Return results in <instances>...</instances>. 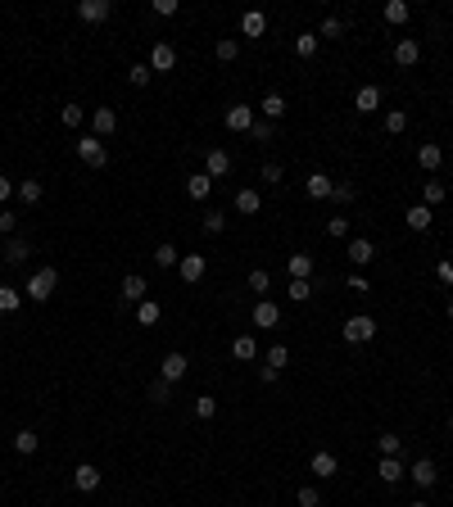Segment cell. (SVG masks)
Listing matches in <instances>:
<instances>
[{"label":"cell","instance_id":"obj_46","mask_svg":"<svg viewBox=\"0 0 453 507\" xmlns=\"http://www.w3.org/2000/svg\"><path fill=\"white\" fill-rule=\"evenodd\" d=\"M18 304H23V294L9 290V285H0V313H18Z\"/></svg>","mask_w":453,"mask_h":507},{"label":"cell","instance_id":"obj_62","mask_svg":"<svg viewBox=\"0 0 453 507\" xmlns=\"http://www.w3.org/2000/svg\"><path fill=\"white\" fill-rule=\"evenodd\" d=\"M408 507H431V503H421V499H417V503H408Z\"/></svg>","mask_w":453,"mask_h":507},{"label":"cell","instance_id":"obj_45","mask_svg":"<svg viewBox=\"0 0 453 507\" xmlns=\"http://www.w3.org/2000/svg\"><path fill=\"white\" fill-rule=\"evenodd\" d=\"M249 136H254L258 145H267V141H272L277 131H272V122H267V118H254V127H249Z\"/></svg>","mask_w":453,"mask_h":507},{"label":"cell","instance_id":"obj_47","mask_svg":"<svg viewBox=\"0 0 453 507\" xmlns=\"http://www.w3.org/2000/svg\"><path fill=\"white\" fill-rule=\"evenodd\" d=\"M214 413H218V399H214V394H200V399H195V417H200V422H209Z\"/></svg>","mask_w":453,"mask_h":507},{"label":"cell","instance_id":"obj_38","mask_svg":"<svg viewBox=\"0 0 453 507\" xmlns=\"http://www.w3.org/2000/svg\"><path fill=\"white\" fill-rule=\"evenodd\" d=\"M249 290H258V299H267V290H272V276H267L263 267H254V272H249Z\"/></svg>","mask_w":453,"mask_h":507},{"label":"cell","instance_id":"obj_52","mask_svg":"<svg viewBox=\"0 0 453 507\" xmlns=\"http://www.w3.org/2000/svg\"><path fill=\"white\" fill-rule=\"evenodd\" d=\"M150 399H154V404H168V399H172V380H154V385H150Z\"/></svg>","mask_w":453,"mask_h":507},{"label":"cell","instance_id":"obj_63","mask_svg":"<svg viewBox=\"0 0 453 507\" xmlns=\"http://www.w3.org/2000/svg\"><path fill=\"white\" fill-rule=\"evenodd\" d=\"M449 435H453V417H449Z\"/></svg>","mask_w":453,"mask_h":507},{"label":"cell","instance_id":"obj_33","mask_svg":"<svg viewBox=\"0 0 453 507\" xmlns=\"http://www.w3.org/2000/svg\"><path fill=\"white\" fill-rule=\"evenodd\" d=\"M421 204H426V208L445 204V181H426V186H421Z\"/></svg>","mask_w":453,"mask_h":507},{"label":"cell","instance_id":"obj_1","mask_svg":"<svg viewBox=\"0 0 453 507\" xmlns=\"http://www.w3.org/2000/svg\"><path fill=\"white\" fill-rule=\"evenodd\" d=\"M55 285H60V272H55V267H41V272H32V281H27V299L46 304L55 294Z\"/></svg>","mask_w":453,"mask_h":507},{"label":"cell","instance_id":"obj_29","mask_svg":"<svg viewBox=\"0 0 453 507\" xmlns=\"http://www.w3.org/2000/svg\"><path fill=\"white\" fill-rule=\"evenodd\" d=\"M263 367H272V371L291 367V349H286V344H272V349L263 353Z\"/></svg>","mask_w":453,"mask_h":507},{"label":"cell","instance_id":"obj_25","mask_svg":"<svg viewBox=\"0 0 453 507\" xmlns=\"http://www.w3.org/2000/svg\"><path fill=\"white\" fill-rule=\"evenodd\" d=\"M209 190H214V177H209V172H195V177L186 181V195L190 199H209Z\"/></svg>","mask_w":453,"mask_h":507},{"label":"cell","instance_id":"obj_21","mask_svg":"<svg viewBox=\"0 0 453 507\" xmlns=\"http://www.w3.org/2000/svg\"><path fill=\"white\" fill-rule=\"evenodd\" d=\"M240 32H245V36H263V32H267L263 9H249V14H240Z\"/></svg>","mask_w":453,"mask_h":507},{"label":"cell","instance_id":"obj_43","mask_svg":"<svg viewBox=\"0 0 453 507\" xmlns=\"http://www.w3.org/2000/svg\"><path fill=\"white\" fill-rule=\"evenodd\" d=\"M154 263H159V267H177V263H181L177 245H159V250H154Z\"/></svg>","mask_w":453,"mask_h":507},{"label":"cell","instance_id":"obj_34","mask_svg":"<svg viewBox=\"0 0 453 507\" xmlns=\"http://www.w3.org/2000/svg\"><path fill=\"white\" fill-rule=\"evenodd\" d=\"M159 299H146V304H137V322H141V327H154V322H159Z\"/></svg>","mask_w":453,"mask_h":507},{"label":"cell","instance_id":"obj_26","mask_svg":"<svg viewBox=\"0 0 453 507\" xmlns=\"http://www.w3.org/2000/svg\"><path fill=\"white\" fill-rule=\"evenodd\" d=\"M417 164L426 168V172H435L440 164H445V145H421L417 150Z\"/></svg>","mask_w":453,"mask_h":507},{"label":"cell","instance_id":"obj_14","mask_svg":"<svg viewBox=\"0 0 453 507\" xmlns=\"http://www.w3.org/2000/svg\"><path fill=\"white\" fill-rule=\"evenodd\" d=\"M372 258H377V245H372L368 236H358V241H349V263H354V267H368Z\"/></svg>","mask_w":453,"mask_h":507},{"label":"cell","instance_id":"obj_15","mask_svg":"<svg viewBox=\"0 0 453 507\" xmlns=\"http://www.w3.org/2000/svg\"><path fill=\"white\" fill-rule=\"evenodd\" d=\"M417 59H421V45L412 41V36H403V41L394 45V64H399V69H412Z\"/></svg>","mask_w":453,"mask_h":507},{"label":"cell","instance_id":"obj_20","mask_svg":"<svg viewBox=\"0 0 453 507\" xmlns=\"http://www.w3.org/2000/svg\"><path fill=\"white\" fill-rule=\"evenodd\" d=\"M354 109H358V113H377V109H381V91H377V86H358V95H354Z\"/></svg>","mask_w":453,"mask_h":507},{"label":"cell","instance_id":"obj_27","mask_svg":"<svg viewBox=\"0 0 453 507\" xmlns=\"http://www.w3.org/2000/svg\"><path fill=\"white\" fill-rule=\"evenodd\" d=\"M317 45H322V36H317V32H300V36H295V55H300V59H313Z\"/></svg>","mask_w":453,"mask_h":507},{"label":"cell","instance_id":"obj_8","mask_svg":"<svg viewBox=\"0 0 453 507\" xmlns=\"http://www.w3.org/2000/svg\"><path fill=\"white\" fill-rule=\"evenodd\" d=\"M177 272H181V281L186 285H195L200 276L209 272V258L204 254H181V263H177Z\"/></svg>","mask_w":453,"mask_h":507},{"label":"cell","instance_id":"obj_5","mask_svg":"<svg viewBox=\"0 0 453 507\" xmlns=\"http://www.w3.org/2000/svg\"><path fill=\"white\" fill-rule=\"evenodd\" d=\"M308 471H313L317 480H335V471H340V462H335V453H326V448H317V453L308 457Z\"/></svg>","mask_w":453,"mask_h":507},{"label":"cell","instance_id":"obj_59","mask_svg":"<svg viewBox=\"0 0 453 507\" xmlns=\"http://www.w3.org/2000/svg\"><path fill=\"white\" fill-rule=\"evenodd\" d=\"M349 290H354V294H368V290H372L368 276H349Z\"/></svg>","mask_w":453,"mask_h":507},{"label":"cell","instance_id":"obj_32","mask_svg":"<svg viewBox=\"0 0 453 507\" xmlns=\"http://www.w3.org/2000/svg\"><path fill=\"white\" fill-rule=\"evenodd\" d=\"M286 299H291V304H308V299H313V281H291V285H286Z\"/></svg>","mask_w":453,"mask_h":507},{"label":"cell","instance_id":"obj_13","mask_svg":"<svg viewBox=\"0 0 453 507\" xmlns=\"http://www.w3.org/2000/svg\"><path fill=\"white\" fill-rule=\"evenodd\" d=\"M91 136H113V131H118V113H113V109H91Z\"/></svg>","mask_w":453,"mask_h":507},{"label":"cell","instance_id":"obj_57","mask_svg":"<svg viewBox=\"0 0 453 507\" xmlns=\"http://www.w3.org/2000/svg\"><path fill=\"white\" fill-rule=\"evenodd\" d=\"M154 14H159V18H172V14H177V0H154Z\"/></svg>","mask_w":453,"mask_h":507},{"label":"cell","instance_id":"obj_7","mask_svg":"<svg viewBox=\"0 0 453 507\" xmlns=\"http://www.w3.org/2000/svg\"><path fill=\"white\" fill-rule=\"evenodd\" d=\"M118 294H123L127 304H146V294H150L146 276H141V272H127V276H123V285H118Z\"/></svg>","mask_w":453,"mask_h":507},{"label":"cell","instance_id":"obj_58","mask_svg":"<svg viewBox=\"0 0 453 507\" xmlns=\"http://www.w3.org/2000/svg\"><path fill=\"white\" fill-rule=\"evenodd\" d=\"M14 190H18L14 181H9V177H0V204H5V208H9V195H14Z\"/></svg>","mask_w":453,"mask_h":507},{"label":"cell","instance_id":"obj_11","mask_svg":"<svg viewBox=\"0 0 453 507\" xmlns=\"http://www.w3.org/2000/svg\"><path fill=\"white\" fill-rule=\"evenodd\" d=\"M408 476H412V485H421V490H431V485L440 480V466L431 462V457H417V462L408 466Z\"/></svg>","mask_w":453,"mask_h":507},{"label":"cell","instance_id":"obj_31","mask_svg":"<svg viewBox=\"0 0 453 507\" xmlns=\"http://www.w3.org/2000/svg\"><path fill=\"white\" fill-rule=\"evenodd\" d=\"M431 222H435V213H431L426 204H412V208H408V227H412V231H426Z\"/></svg>","mask_w":453,"mask_h":507},{"label":"cell","instance_id":"obj_61","mask_svg":"<svg viewBox=\"0 0 453 507\" xmlns=\"http://www.w3.org/2000/svg\"><path fill=\"white\" fill-rule=\"evenodd\" d=\"M445 313H449V317H453V299H449V304H445Z\"/></svg>","mask_w":453,"mask_h":507},{"label":"cell","instance_id":"obj_39","mask_svg":"<svg viewBox=\"0 0 453 507\" xmlns=\"http://www.w3.org/2000/svg\"><path fill=\"white\" fill-rule=\"evenodd\" d=\"M214 55H218V59H223V64H231V59H236V55H240V41H236V36H223V41L214 45Z\"/></svg>","mask_w":453,"mask_h":507},{"label":"cell","instance_id":"obj_23","mask_svg":"<svg viewBox=\"0 0 453 507\" xmlns=\"http://www.w3.org/2000/svg\"><path fill=\"white\" fill-rule=\"evenodd\" d=\"M231 358H240V362H254V358H258V344H254V336H236V340H231Z\"/></svg>","mask_w":453,"mask_h":507},{"label":"cell","instance_id":"obj_22","mask_svg":"<svg viewBox=\"0 0 453 507\" xmlns=\"http://www.w3.org/2000/svg\"><path fill=\"white\" fill-rule=\"evenodd\" d=\"M304 186H308V195H313V199H331V190H335V181H331V177H326V172H313V177H308V181H304Z\"/></svg>","mask_w":453,"mask_h":507},{"label":"cell","instance_id":"obj_37","mask_svg":"<svg viewBox=\"0 0 453 507\" xmlns=\"http://www.w3.org/2000/svg\"><path fill=\"white\" fill-rule=\"evenodd\" d=\"M408 0H390V5H385V23H408Z\"/></svg>","mask_w":453,"mask_h":507},{"label":"cell","instance_id":"obj_51","mask_svg":"<svg viewBox=\"0 0 453 507\" xmlns=\"http://www.w3.org/2000/svg\"><path fill=\"white\" fill-rule=\"evenodd\" d=\"M340 32H344V23H340V18H322V27H317V36H322V41H335Z\"/></svg>","mask_w":453,"mask_h":507},{"label":"cell","instance_id":"obj_3","mask_svg":"<svg viewBox=\"0 0 453 507\" xmlns=\"http://www.w3.org/2000/svg\"><path fill=\"white\" fill-rule=\"evenodd\" d=\"M73 150H77V159H82V164H91V168H104V164H109V155H104V141H100V136H82Z\"/></svg>","mask_w":453,"mask_h":507},{"label":"cell","instance_id":"obj_40","mask_svg":"<svg viewBox=\"0 0 453 507\" xmlns=\"http://www.w3.org/2000/svg\"><path fill=\"white\" fill-rule=\"evenodd\" d=\"M385 131H390V136L408 131V113H403V109H390V113H385Z\"/></svg>","mask_w":453,"mask_h":507},{"label":"cell","instance_id":"obj_56","mask_svg":"<svg viewBox=\"0 0 453 507\" xmlns=\"http://www.w3.org/2000/svg\"><path fill=\"white\" fill-rule=\"evenodd\" d=\"M281 181V164H263V186H277Z\"/></svg>","mask_w":453,"mask_h":507},{"label":"cell","instance_id":"obj_55","mask_svg":"<svg viewBox=\"0 0 453 507\" xmlns=\"http://www.w3.org/2000/svg\"><path fill=\"white\" fill-rule=\"evenodd\" d=\"M0 231H5V236H14V231H18V217L9 213V208H0Z\"/></svg>","mask_w":453,"mask_h":507},{"label":"cell","instance_id":"obj_48","mask_svg":"<svg viewBox=\"0 0 453 507\" xmlns=\"http://www.w3.org/2000/svg\"><path fill=\"white\" fill-rule=\"evenodd\" d=\"M150 78H154L150 64H132V69H127V82H132V86H150Z\"/></svg>","mask_w":453,"mask_h":507},{"label":"cell","instance_id":"obj_44","mask_svg":"<svg viewBox=\"0 0 453 507\" xmlns=\"http://www.w3.org/2000/svg\"><path fill=\"white\" fill-rule=\"evenodd\" d=\"M377 448H381V457H399V448H403V439H399V435H390V430H385V435L377 439Z\"/></svg>","mask_w":453,"mask_h":507},{"label":"cell","instance_id":"obj_18","mask_svg":"<svg viewBox=\"0 0 453 507\" xmlns=\"http://www.w3.org/2000/svg\"><path fill=\"white\" fill-rule=\"evenodd\" d=\"M286 272H291V281H308L313 276V254H291L286 258Z\"/></svg>","mask_w":453,"mask_h":507},{"label":"cell","instance_id":"obj_50","mask_svg":"<svg viewBox=\"0 0 453 507\" xmlns=\"http://www.w3.org/2000/svg\"><path fill=\"white\" fill-rule=\"evenodd\" d=\"M435 281L445 285V290H453V258H440L435 263Z\"/></svg>","mask_w":453,"mask_h":507},{"label":"cell","instance_id":"obj_10","mask_svg":"<svg viewBox=\"0 0 453 507\" xmlns=\"http://www.w3.org/2000/svg\"><path fill=\"white\" fill-rule=\"evenodd\" d=\"M186 367H190V358H186V353H177V349H172V353H163V362H159V376H163V380H181V376H186Z\"/></svg>","mask_w":453,"mask_h":507},{"label":"cell","instance_id":"obj_17","mask_svg":"<svg viewBox=\"0 0 453 507\" xmlns=\"http://www.w3.org/2000/svg\"><path fill=\"white\" fill-rule=\"evenodd\" d=\"M204 172H209V177H227V172H231V155H227V150H209V155H204Z\"/></svg>","mask_w":453,"mask_h":507},{"label":"cell","instance_id":"obj_53","mask_svg":"<svg viewBox=\"0 0 453 507\" xmlns=\"http://www.w3.org/2000/svg\"><path fill=\"white\" fill-rule=\"evenodd\" d=\"M326 236H331V241L349 236V217H326Z\"/></svg>","mask_w":453,"mask_h":507},{"label":"cell","instance_id":"obj_2","mask_svg":"<svg viewBox=\"0 0 453 507\" xmlns=\"http://www.w3.org/2000/svg\"><path fill=\"white\" fill-rule=\"evenodd\" d=\"M372 336H377V322H372L368 313H354V317L344 322V340L349 344H368Z\"/></svg>","mask_w":453,"mask_h":507},{"label":"cell","instance_id":"obj_42","mask_svg":"<svg viewBox=\"0 0 453 507\" xmlns=\"http://www.w3.org/2000/svg\"><path fill=\"white\" fill-rule=\"evenodd\" d=\"M82 118H86L82 104H64V109H60V122H64V127H82Z\"/></svg>","mask_w":453,"mask_h":507},{"label":"cell","instance_id":"obj_9","mask_svg":"<svg viewBox=\"0 0 453 507\" xmlns=\"http://www.w3.org/2000/svg\"><path fill=\"white\" fill-rule=\"evenodd\" d=\"M249 317H254V327H263V331L281 327V308H277L272 299H258V304H254V313H249Z\"/></svg>","mask_w":453,"mask_h":507},{"label":"cell","instance_id":"obj_19","mask_svg":"<svg viewBox=\"0 0 453 507\" xmlns=\"http://www.w3.org/2000/svg\"><path fill=\"white\" fill-rule=\"evenodd\" d=\"M377 476H381L385 485H399L403 476H408V466H403L399 457H381V462H377Z\"/></svg>","mask_w":453,"mask_h":507},{"label":"cell","instance_id":"obj_30","mask_svg":"<svg viewBox=\"0 0 453 507\" xmlns=\"http://www.w3.org/2000/svg\"><path fill=\"white\" fill-rule=\"evenodd\" d=\"M258 208H263V195H258V190H240L236 195V213H258Z\"/></svg>","mask_w":453,"mask_h":507},{"label":"cell","instance_id":"obj_41","mask_svg":"<svg viewBox=\"0 0 453 507\" xmlns=\"http://www.w3.org/2000/svg\"><path fill=\"white\" fill-rule=\"evenodd\" d=\"M36 444H41V439H36V430H18V435H14V448H18V453H36Z\"/></svg>","mask_w":453,"mask_h":507},{"label":"cell","instance_id":"obj_49","mask_svg":"<svg viewBox=\"0 0 453 507\" xmlns=\"http://www.w3.org/2000/svg\"><path fill=\"white\" fill-rule=\"evenodd\" d=\"M331 199L335 204H354V199H358V190L349 186V181H335V190H331Z\"/></svg>","mask_w":453,"mask_h":507},{"label":"cell","instance_id":"obj_36","mask_svg":"<svg viewBox=\"0 0 453 507\" xmlns=\"http://www.w3.org/2000/svg\"><path fill=\"white\" fill-rule=\"evenodd\" d=\"M204 231L209 236H223L227 231V213H223V208H209V213H204Z\"/></svg>","mask_w":453,"mask_h":507},{"label":"cell","instance_id":"obj_4","mask_svg":"<svg viewBox=\"0 0 453 507\" xmlns=\"http://www.w3.org/2000/svg\"><path fill=\"white\" fill-rule=\"evenodd\" d=\"M150 73H172L177 69V50H172L168 41H154V50H150Z\"/></svg>","mask_w":453,"mask_h":507},{"label":"cell","instance_id":"obj_16","mask_svg":"<svg viewBox=\"0 0 453 507\" xmlns=\"http://www.w3.org/2000/svg\"><path fill=\"white\" fill-rule=\"evenodd\" d=\"M227 127L231 131H249L254 127V109H249V104H231L227 109Z\"/></svg>","mask_w":453,"mask_h":507},{"label":"cell","instance_id":"obj_28","mask_svg":"<svg viewBox=\"0 0 453 507\" xmlns=\"http://www.w3.org/2000/svg\"><path fill=\"white\" fill-rule=\"evenodd\" d=\"M41 195H46V186H41L36 177L18 181V199H23V204H41Z\"/></svg>","mask_w":453,"mask_h":507},{"label":"cell","instance_id":"obj_6","mask_svg":"<svg viewBox=\"0 0 453 507\" xmlns=\"http://www.w3.org/2000/svg\"><path fill=\"white\" fill-rule=\"evenodd\" d=\"M100 480H104L100 466H91V462H82V466L73 471V490H77V494H95V490H100Z\"/></svg>","mask_w":453,"mask_h":507},{"label":"cell","instance_id":"obj_35","mask_svg":"<svg viewBox=\"0 0 453 507\" xmlns=\"http://www.w3.org/2000/svg\"><path fill=\"white\" fill-rule=\"evenodd\" d=\"M281 113H286V95H277V91L263 95V118L272 122V118H281Z\"/></svg>","mask_w":453,"mask_h":507},{"label":"cell","instance_id":"obj_24","mask_svg":"<svg viewBox=\"0 0 453 507\" xmlns=\"http://www.w3.org/2000/svg\"><path fill=\"white\" fill-rule=\"evenodd\" d=\"M27 254H32V245L18 241V236H9V245H5V263H9V267H18V263H27Z\"/></svg>","mask_w":453,"mask_h":507},{"label":"cell","instance_id":"obj_12","mask_svg":"<svg viewBox=\"0 0 453 507\" xmlns=\"http://www.w3.org/2000/svg\"><path fill=\"white\" fill-rule=\"evenodd\" d=\"M109 14H113L109 0H82V5H77V18H82V23H104Z\"/></svg>","mask_w":453,"mask_h":507},{"label":"cell","instance_id":"obj_54","mask_svg":"<svg viewBox=\"0 0 453 507\" xmlns=\"http://www.w3.org/2000/svg\"><path fill=\"white\" fill-rule=\"evenodd\" d=\"M317 503H322V494L313 485H300V507H317Z\"/></svg>","mask_w":453,"mask_h":507},{"label":"cell","instance_id":"obj_60","mask_svg":"<svg viewBox=\"0 0 453 507\" xmlns=\"http://www.w3.org/2000/svg\"><path fill=\"white\" fill-rule=\"evenodd\" d=\"M277 376H281V371H272V367H258V380H263V385H277Z\"/></svg>","mask_w":453,"mask_h":507}]
</instances>
